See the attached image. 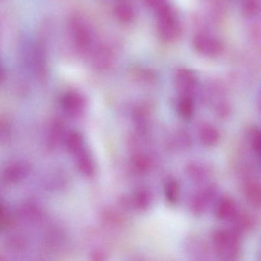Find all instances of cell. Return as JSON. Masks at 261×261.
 Here are the masks:
<instances>
[{"instance_id": "7a4b0ae2", "label": "cell", "mask_w": 261, "mask_h": 261, "mask_svg": "<svg viewBox=\"0 0 261 261\" xmlns=\"http://www.w3.org/2000/svg\"><path fill=\"white\" fill-rule=\"evenodd\" d=\"M157 28L160 38L165 42H172L179 36L178 19L173 10L167 5L158 11Z\"/></svg>"}, {"instance_id": "52a82bcc", "label": "cell", "mask_w": 261, "mask_h": 261, "mask_svg": "<svg viewBox=\"0 0 261 261\" xmlns=\"http://www.w3.org/2000/svg\"><path fill=\"white\" fill-rule=\"evenodd\" d=\"M175 86L182 96H191L196 86V79L189 70L180 69L175 75Z\"/></svg>"}, {"instance_id": "3957f363", "label": "cell", "mask_w": 261, "mask_h": 261, "mask_svg": "<svg viewBox=\"0 0 261 261\" xmlns=\"http://www.w3.org/2000/svg\"><path fill=\"white\" fill-rule=\"evenodd\" d=\"M218 188L215 184H209L200 189L191 200V212L195 216L204 215L214 201L218 198Z\"/></svg>"}, {"instance_id": "ac0fdd59", "label": "cell", "mask_w": 261, "mask_h": 261, "mask_svg": "<svg viewBox=\"0 0 261 261\" xmlns=\"http://www.w3.org/2000/svg\"><path fill=\"white\" fill-rule=\"evenodd\" d=\"M243 10L248 16L254 14L257 10V0H244Z\"/></svg>"}, {"instance_id": "5bb4252c", "label": "cell", "mask_w": 261, "mask_h": 261, "mask_svg": "<svg viewBox=\"0 0 261 261\" xmlns=\"http://www.w3.org/2000/svg\"><path fill=\"white\" fill-rule=\"evenodd\" d=\"M189 249L191 256H198L200 259L199 256H205L207 253V247L205 243L198 238H190L189 241Z\"/></svg>"}, {"instance_id": "44dd1931", "label": "cell", "mask_w": 261, "mask_h": 261, "mask_svg": "<svg viewBox=\"0 0 261 261\" xmlns=\"http://www.w3.org/2000/svg\"><path fill=\"white\" fill-rule=\"evenodd\" d=\"M259 110H260V111H261V94H260V96H259Z\"/></svg>"}, {"instance_id": "8992f818", "label": "cell", "mask_w": 261, "mask_h": 261, "mask_svg": "<svg viewBox=\"0 0 261 261\" xmlns=\"http://www.w3.org/2000/svg\"><path fill=\"white\" fill-rule=\"evenodd\" d=\"M238 212L236 201L230 195H221L215 201L214 214L220 221H230Z\"/></svg>"}, {"instance_id": "9a60e30c", "label": "cell", "mask_w": 261, "mask_h": 261, "mask_svg": "<svg viewBox=\"0 0 261 261\" xmlns=\"http://www.w3.org/2000/svg\"><path fill=\"white\" fill-rule=\"evenodd\" d=\"M115 15L119 20L129 22L134 18V11L130 6L126 4H119L115 8Z\"/></svg>"}, {"instance_id": "ba28073f", "label": "cell", "mask_w": 261, "mask_h": 261, "mask_svg": "<svg viewBox=\"0 0 261 261\" xmlns=\"http://www.w3.org/2000/svg\"><path fill=\"white\" fill-rule=\"evenodd\" d=\"M198 136L200 143L206 148L216 146L220 140V134L218 129L208 123H202L198 126Z\"/></svg>"}, {"instance_id": "30bf717a", "label": "cell", "mask_w": 261, "mask_h": 261, "mask_svg": "<svg viewBox=\"0 0 261 261\" xmlns=\"http://www.w3.org/2000/svg\"><path fill=\"white\" fill-rule=\"evenodd\" d=\"M230 222L232 224L231 228L241 234L244 232L248 231L254 225L253 218L250 215L240 212L239 211Z\"/></svg>"}, {"instance_id": "ffe728a7", "label": "cell", "mask_w": 261, "mask_h": 261, "mask_svg": "<svg viewBox=\"0 0 261 261\" xmlns=\"http://www.w3.org/2000/svg\"><path fill=\"white\" fill-rule=\"evenodd\" d=\"M258 259H259V260H261V243H260V247H259V253H258Z\"/></svg>"}, {"instance_id": "8fae6325", "label": "cell", "mask_w": 261, "mask_h": 261, "mask_svg": "<svg viewBox=\"0 0 261 261\" xmlns=\"http://www.w3.org/2000/svg\"><path fill=\"white\" fill-rule=\"evenodd\" d=\"M244 195L250 205L261 209V184L249 183L244 189Z\"/></svg>"}, {"instance_id": "277c9868", "label": "cell", "mask_w": 261, "mask_h": 261, "mask_svg": "<svg viewBox=\"0 0 261 261\" xmlns=\"http://www.w3.org/2000/svg\"><path fill=\"white\" fill-rule=\"evenodd\" d=\"M71 31L77 49L83 53L88 51L91 48L93 39L88 25L82 19L77 18L71 22Z\"/></svg>"}, {"instance_id": "d6986e66", "label": "cell", "mask_w": 261, "mask_h": 261, "mask_svg": "<svg viewBox=\"0 0 261 261\" xmlns=\"http://www.w3.org/2000/svg\"><path fill=\"white\" fill-rule=\"evenodd\" d=\"M146 2L148 7L156 10L157 12L166 6V0H146Z\"/></svg>"}, {"instance_id": "2e32d148", "label": "cell", "mask_w": 261, "mask_h": 261, "mask_svg": "<svg viewBox=\"0 0 261 261\" xmlns=\"http://www.w3.org/2000/svg\"><path fill=\"white\" fill-rule=\"evenodd\" d=\"M165 195L169 202L171 204H175L179 196V186L178 183L174 180L169 181L165 187Z\"/></svg>"}, {"instance_id": "6da1fadb", "label": "cell", "mask_w": 261, "mask_h": 261, "mask_svg": "<svg viewBox=\"0 0 261 261\" xmlns=\"http://www.w3.org/2000/svg\"><path fill=\"white\" fill-rule=\"evenodd\" d=\"M212 244L217 256L223 260H235L241 250V234L233 229H219L212 233Z\"/></svg>"}, {"instance_id": "4fadbf2b", "label": "cell", "mask_w": 261, "mask_h": 261, "mask_svg": "<svg viewBox=\"0 0 261 261\" xmlns=\"http://www.w3.org/2000/svg\"><path fill=\"white\" fill-rule=\"evenodd\" d=\"M195 111V105L191 96H182L178 103V112L183 120L192 119Z\"/></svg>"}, {"instance_id": "7c38bea8", "label": "cell", "mask_w": 261, "mask_h": 261, "mask_svg": "<svg viewBox=\"0 0 261 261\" xmlns=\"http://www.w3.org/2000/svg\"><path fill=\"white\" fill-rule=\"evenodd\" d=\"M112 54L108 48L100 47L95 51L94 57V63L96 68L105 69L111 66L113 63Z\"/></svg>"}, {"instance_id": "5b68a950", "label": "cell", "mask_w": 261, "mask_h": 261, "mask_svg": "<svg viewBox=\"0 0 261 261\" xmlns=\"http://www.w3.org/2000/svg\"><path fill=\"white\" fill-rule=\"evenodd\" d=\"M193 45L200 54L207 57H216L223 51L222 43L220 41L205 35L195 36Z\"/></svg>"}, {"instance_id": "e0dca14e", "label": "cell", "mask_w": 261, "mask_h": 261, "mask_svg": "<svg viewBox=\"0 0 261 261\" xmlns=\"http://www.w3.org/2000/svg\"><path fill=\"white\" fill-rule=\"evenodd\" d=\"M251 146L261 158V131L253 130L252 133Z\"/></svg>"}, {"instance_id": "9c48e42d", "label": "cell", "mask_w": 261, "mask_h": 261, "mask_svg": "<svg viewBox=\"0 0 261 261\" xmlns=\"http://www.w3.org/2000/svg\"><path fill=\"white\" fill-rule=\"evenodd\" d=\"M186 175L191 181L195 183L204 182L210 176L208 169L198 163H191L187 165L186 169Z\"/></svg>"}]
</instances>
